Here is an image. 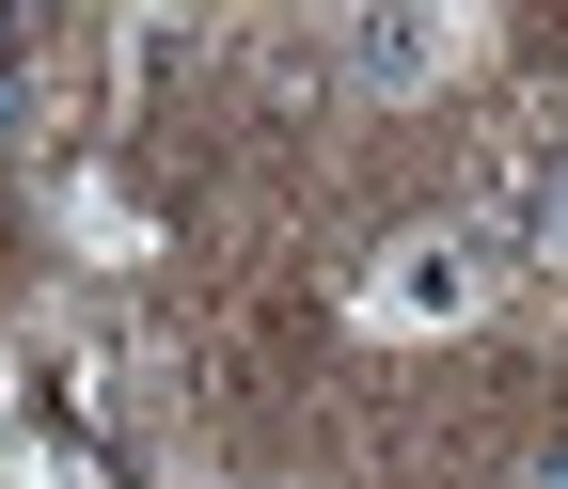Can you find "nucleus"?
<instances>
[{"label":"nucleus","instance_id":"1","mask_svg":"<svg viewBox=\"0 0 568 489\" xmlns=\"http://www.w3.org/2000/svg\"><path fill=\"white\" fill-rule=\"evenodd\" d=\"M474 48V0H347L332 17V80L347 95H426Z\"/></svg>","mask_w":568,"mask_h":489},{"label":"nucleus","instance_id":"2","mask_svg":"<svg viewBox=\"0 0 568 489\" xmlns=\"http://www.w3.org/2000/svg\"><path fill=\"white\" fill-rule=\"evenodd\" d=\"M364 316L379 332H474L489 316V237H395L364 268Z\"/></svg>","mask_w":568,"mask_h":489},{"label":"nucleus","instance_id":"3","mask_svg":"<svg viewBox=\"0 0 568 489\" xmlns=\"http://www.w3.org/2000/svg\"><path fill=\"white\" fill-rule=\"evenodd\" d=\"M489 253H521V268H568V111H537L506 159H489Z\"/></svg>","mask_w":568,"mask_h":489},{"label":"nucleus","instance_id":"4","mask_svg":"<svg viewBox=\"0 0 568 489\" xmlns=\"http://www.w3.org/2000/svg\"><path fill=\"white\" fill-rule=\"evenodd\" d=\"M32 63H48L32 0H0V159H17V126H32Z\"/></svg>","mask_w":568,"mask_h":489},{"label":"nucleus","instance_id":"5","mask_svg":"<svg viewBox=\"0 0 568 489\" xmlns=\"http://www.w3.org/2000/svg\"><path fill=\"white\" fill-rule=\"evenodd\" d=\"M537 489H568V458H537Z\"/></svg>","mask_w":568,"mask_h":489}]
</instances>
